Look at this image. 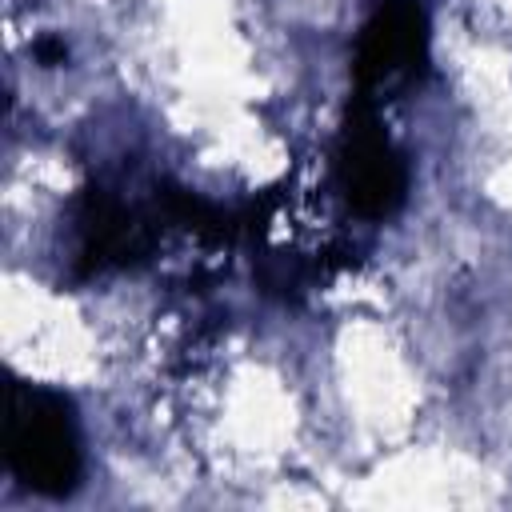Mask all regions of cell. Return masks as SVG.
I'll use <instances>...</instances> for the list:
<instances>
[{"label":"cell","mask_w":512,"mask_h":512,"mask_svg":"<svg viewBox=\"0 0 512 512\" xmlns=\"http://www.w3.org/2000/svg\"><path fill=\"white\" fill-rule=\"evenodd\" d=\"M72 228H76V264L80 276H92L108 264H128L152 248V228L148 220L116 200L108 188H84L76 208H72Z\"/></svg>","instance_id":"4"},{"label":"cell","mask_w":512,"mask_h":512,"mask_svg":"<svg viewBox=\"0 0 512 512\" xmlns=\"http://www.w3.org/2000/svg\"><path fill=\"white\" fill-rule=\"evenodd\" d=\"M336 176H340L344 200L368 220H384L404 204L408 168L392 148V140L384 136L372 96L364 92H356V100L348 104L340 144H336Z\"/></svg>","instance_id":"2"},{"label":"cell","mask_w":512,"mask_h":512,"mask_svg":"<svg viewBox=\"0 0 512 512\" xmlns=\"http://www.w3.org/2000/svg\"><path fill=\"white\" fill-rule=\"evenodd\" d=\"M32 52H36V60H40V64H48V68L68 60V48H64V40H56V36H44V40H36V44H32Z\"/></svg>","instance_id":"6"},{"label":"cell","mask_w":512,"mask_h":512,"mask_svg":"<svg viewBox=\"0 0 512 512\" xmlns=\"http://www.w3.org/2000/svg\"><path fill=\"white\" fill-rule=\"evenodd\" d=\"M4 456L24 488L40 496H68L80 484V432L72 400L56 388L16 380L8 388Z\"/></svg>","instance_id":"1"},{"label":"cell","mask_w":512,"mask_h":512,"mask_svg":"<svg viewBox=\"0 0 512 512\" xmlns=\"http://www.w3.org/2000/svg\"><path fill=\"white\" fill-rule=\"evenodd\" d=\"M304 280H308V272H304V264L292 256V252H272L268 260H264V268H260V284L268 288V292H296V288H304Z\"/></svg>","instance_id":"5"},{"label":"cell","mask_w":512,"mask_h":512,"mask_svg":"<svg viewBox=\"0 0 512 512\" xmlns=\"http://www.w3.org/2000/svg\"><path fill=\"white\" fill-rule=\"evenodd\" d=\"M428 60V12L420 0H376L356 48V92L412 80Z\"/></svg>","instance_id":"3"}]
</instances>
